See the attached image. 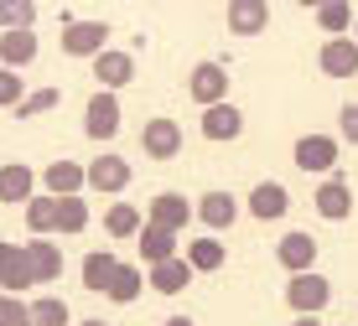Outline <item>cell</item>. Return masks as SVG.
<instances>
[{
	"mask_svg": "<svg viewBox=\"0 0 358 326\" xmlns=\"http://www.w3.org/2000/svg\"><path fill=\"white\" fill-rule=\"evenodd\" d=\"M286 300H291L296 316H317V311H327V300H332V280H322L317 269L312 274H291Z\"/></svg>",
	"mask_w": 358,
	"mask_h": 326,
	"instance_id": "1",
	"label": "cell"
},
{
	"mask_svg": "<svg viewBox=\"0 0 358 326\" xmlns=\"http://www.w3.org/2000/svg\"><path fill=\"white\" fill-rule=\"evenodd\" d=\"M317 27H322L327 36H353V27H358L353 6H348V0H327V6L317 10Z\"/></svg>",
	"mask_w": 358,
	"mask_h": 326,
	"instance_id": "27",
	"label": "cell"
},
{
	"mask_svg": "<svg viewBox=\"0 0 358 326\" xmlns=\"http://www.w3.org/2000/svg\"><path fill=\"white\" fill-rule=\"evenodd\" d=\"M47 181V197H78V186H89V166H78V161H52V166L42 171Z\"/></svg>",
	"mask_w": 358,
	"mask_h": 326,
	"instance_id": "14",
	"label": "cell"
},
{
	"mask_svg": "<svg viewBox=\"0 0 358 326\" xmlns=\"http://www.w3.org/2000/svg\"><path fill=\"white\" fill-rule=\"evenodd\" d=\"M244 135V114L234 104H213V109H203V140H239Z\"/></svg>",
	"mask_w": 358,
	"mask_h": 326,
	"instance_id": "15",
	"label": "cell"
},
{
	"mask_svg": "<svg viewBox=\"0 0 358 326\" xmlns=\"http://www.w3.org/2000/svg\"><path fill=\"white\" fill-rule=\"evenodd\" d=\"M192 265H187V254H182V259H166V265H156L151 269V290H162V295H182V290H187V285H192Z\"/></svg>",
	"mask_w": 358,
	"mask_h": 326,
	"instance_id": "21",
	"label": "cell"
},
{
	"mask_svg": "<svg viewBox=\"0 0 358 326\" xmlns=\"http://www.w3.org/2000/svg\"><path fill=\"white\" fill-rule=\"evenodd\" d=\"M338 130H343V140H353V145H358V104H343Z\"/></svg>",
	"mask_w": 358,
	"mask_h": 326,
	"instance_id": "36",
	"label": "cell"
},
{
	"mask_svg": "<svg viewBox=\"0 0 358 326\" xmlns=\"http://www.w3.org/2000/svg\"><path fill=\"white\" fill-rule=\"evenodd\" d=\"M353 42H358V27H353Z\"/></svg>",
	"mask_w": 358,
	"mask_h": 326,
	"instance_id": "41",
	"label": "cell"
},
{
	"mask_svg": "<svg viewBox=\"0 0 358 326\" xmlns=\"http://www.w3.org/2000/svg\"><path fill=\"white\" fill-rule=\"evenodd\" d=\"M312 207L322 212L327 223H343V218H348V212H353V192H348V181H343V177H327L322 186H317Z\"/></svg>",
	"mask_w": 358,
	"mask_h": 326,
	"instance_id": "11",
	"label": "cell"
},
{
	"mask_svg": "<svg viewBox=\"0 0 358 326\" xmlns=\"http://www.w3.org/2000/svg\"><path fill=\"white\" fill-rule=\"evenodd\" d=\"M57 223H63V197H31V202H27V228H31V238L57 233Z\"/></svg>",
	"mask_w": 358,
	"mask_h": 326,
	"instance_id": "24",
	"label": "cell"
},
{
	"mask_svg": "<svg viewBox=\"0 0 358 326\" xmlns=\"http://www.w3.org/2000/svg\"><path fill=\"white\" fill-rule=\"evenodd\" d=\"M78 326H104V321H78Z\"/></svg>",
	"mask_w": 358,
	"mask_h": 326,
	"instance_id": "40",
	"label": "cell"
},
{
	"mask_svg": "<svg viewBox=\"0 0 358 326\" xmlns=\"http://www.w3.org/2000/svg\"><path fill=\"white\" fill-rule=\"evenodd\" d=\"M0 62H6V73L31 68V62H36V36L31 31H6V36H0Z\"/></svg>",
	"mask_w": 358,
	"mask_h": 326,
	"instance_id": "23",
	"label": "cell"
},
{
	"mask_svg": "<svg viewBox=\"0 0 358 326\" xmlns=\"http://www.w3.org/2000/svg\"><path fill=\"white\" fill-rule=\"evenodd\" d=\"M141 150H145L151 161H171V156L182 150V124H177V119H145Z\"/></svg>",
	"mask_w": 358,
	"mask_h": 326,
	"instance_id": "7",
	"label": "cell"
},
{
	"mask_svg": "<svg viewBox=\"0 0 358 326\" xmlns=\"http://www.w3.org/2000/svg\"><path fill=\"white\" fill-rule=\"evenodd\" d=\"M104 233H109V238H135V233H145V223H141V207H130V202H115V207H109V218H104Z\"/></svg>",
	"mask_w": 358,
	"mask_h": 326,
	"instance_id": "29",
	"label": "cell"
},
{
	"mask_svg": "<svg viewBox=\"0 0 358 326\" xmlns=\"http://www.w3.org/2000/svg\"><path fill=\"white\" fill-rule=\"evenodd\" d=\"M27 265H31L36 285H52L57 274H63V249L47 244V238H31V244H27Z\"/></svg>",
	"mask_w": 358,
	"mask_h": 326,
	"instance_id": "17",
	"label": "cell"
},
{
	"mask_svg": "<svg viewBox=\"0 0 358 326\" xmlns=\"http://www.w3.org/2000/svg\"><path fill=\"white\" fill-rule=\"evenodd\" d=\"M141 259L145 265H166V259H182L177 254V233H166V228H156V223H145V233H141Z\"/></svg>",
	"mask_w": 358,
	"mask_h": 326,
	"instance_id": "22",
	"label": "cell"
},
{
	"mask_svg": "<svg viewBox=\"0 0 358 326\" xmlns=\"http://www.w3.org/2000/svg\"><path fill=\"white\" fill-rule=\"evenodd\" d=\"M224 259H229V249L218 244V238H192V244H187V265H192L197 274L224 269Z\"/></svg>",
	"mask_w": 358,
	"mask_h": 326,
	"instance_id": "26",
	"label": "cell"
},
{
	"mask_svg": "<svg viewBox=\"0 0 358 326\" xmlns=\"http://www.w3.org/2000/svg\"><path fill=\"white\" fill-rule=\"evenodd\" d=\"M275 259H280V269H291V274H312V265H317V238L312 233H286L275 244Z\"/></svg>",
	"mask_w": 358,
	"mask_h": 326,
	"instance_id": "9",
	"label": "cell"
},
{
	"mask_svg": "<svg viewBox=\"0 0 358 326\" xmlns=\"http://www.w3.org/2000/svg\"><path fill=\"white\" fill-rule=\"evenodd\" d=\"M234 218H239V202H234L229 192H203L197 197V223L203 228H234Z\"/></svg>",
	"mask_w": 358,
	"mask_h": 326,
	"instance_id": "18",
	"label": "cell"
},
{
	"mask_svg": "<svg viewBox=\"0 0 358 326\" xmlns=\"http://www.w3.org/2000/svg\"><path fill=\"white\" fill-rule=\"evenodd\" d=\"M0 326H36L31 306H21V295H0Z\"/></svg>",
	"mask_w": 358,
	"mask_h": 326,
	"instance_id": "34",
	"label": "cell"
},
{
	"mask_svg": "<svg viewBox=\"0 0 358 326\" xmlns=\"http://www.w3.org/2000/svg\"><path fill=\"white\" fill-rule=\"evenodd\" d=\"M187 94H192V104H203V109L229 104V73H224V62H197V68L187 73Z\"/></svg>",
	"mask_w": 358,
	"mask_h": 326,
	"instance_id": "2",
	"label": "cell"
},
{
	"mask_svg": "<svg viewBox=\"0 0 358 326\" xmlns=\"http://www.w3.org/2000/svg\"><path fill=\"white\" fill-rule=\"evenodd\" d=\"M83 228H89V202L63 197V223H57V233H83Z\"/></svg>",
	"mask_w": 358,
	"mask_h": 326,
	"instance_id": "33",
	"label": "cell"
},
{
	"mask_svg": "<svg viewBox=\"0 0 358 326\" xmlns=\"http://www.w3.org/2000/svg\"><path fill=\"white\" fill-rule=\"evenodd\" d=\"M296 6H317V10H322V6H327V0H296Z\"/></svg>",
	"mask_w": 358,
	"mask_h": 326,
	"instance_id": "39",
	"label": "cell"
},
{
	"mask_svg": "<svg viewBox=\"0 0 358 326\" xmlns=\"http://www.w3.org/2000/svg\"><path fill=\"white\" fill-rule=\"evenodd\" d=\"M250 212H255L260 223H275V218H286V212H291V192H286L280 181H260V186L250 192Z\"/></svg>",
	"mask_w": 358,
	"mask_h": 326,
	"instance_id": "16",
	"label": "cell"
},
{
	"mask_svg": "<svg viewBox=\"0 0 358 326\" xmlns=\"http://www.w3.org/2000/svg\"><path fill=\"white\" fill-rule=\"evenodd\" d=\"M31 321L36 326H73V311L63 295H42V300H31Z\"/></svg>",
	"mask_w": 358,
	"mask_h": 326,
	"instance_id": "30",
	"label": "cell"
},
{
	"mask_svg": "<svg viewBox=\"0 0 358 326\" xmlns=\"http://www.w3.org/2000/svg\"><path fill=\"white\" fill-rule=\"evenodd\" d=\"M291 161L312 177V171H332L338 166V140L332 135H301L296 140V150H291Z\"/></svg>",
	"mask_w": 358,
	"mask_h": 326,
	"instance_id": "6",
	"label": "cell"
},
{
	"mask_svg": "<svg viewBox=\"0 0 358 326\" xmlns=\"http://www.w3.org/2000/svg\"><path fill=\"white\" fill-rule=\"evenodd\" d=\"M291 326H317V316H296Z\"/></svg>",
	"mask_w": 358,
	"mask_h": 326,
	"instance_id": "38",
	"label": "cell"
},
{
	"mask_svg": "<svg viewBox=\"0 0 358 326\" xmlns=\"http://www.w3.org/2000/svg\"><path fill=\"white\" fill-rule=\"evenodd\" d=\"M162 326H197V321H192V316H166Z\"/></svg>",
	"mask_w": 358,
	"mask_h": 326,
	"instance_id": "37",
	"label": "cell"
},
{
	"mask_svg": "<svg viewBox=\"0 0 358 326\" xmlns=\"http://www.w3.org/2000/svg\"><path fill=\"white\" fill-rule=\"evenodd\" d=\"M115 274H120V259L109 254V249H94V254H83V290H94V295H109Z\"/></svg>",
	"mask_w": 358,
	"mask_h": 326,
	"instance_id": "19",
	"label": "cell"
},
{
	"mask_svg": "<svg viewBox=\"0 0 358 326\" xmlns=\"http://www.w3.org/2000/svg\"><path fill=\"white\" fill-rule=\"evenodd\" d=\"M151 285V274H145L141 265H120V274H115V285H109V300H120V306H130L135 295Z\"/></svg>",
	"mask_w": 358,
	"mask_h": 326,
	"instance_id": "28",
	"label": "cell"
},
{
	"mask_svg": "<svg viewBox=\"0 0 358 326\" xmlns=\"http://www.w3.org/2000/svg\"><path fill=\"white\" fill-rule=\"evenodd\" d=\"M0 21H6V31H31L36 6L31 0H0Z\"/></svg>",
	"mask_w": 358,
	"mask_h": 326,
	"instance_id": "31",
	"label": "cell"
},
{
	"mask_svg": "<svg viewBox=\"0 0 358 326\" xmlns=\"http://www.w3.org/2000/svg\"><path fill=\"white\" fill-rule=\"evenodd\" d=\"M0 104H6L10 114L27 104V98H21V78H16V73H0Z\"/></svg>",
	"mask_w": 358,
	"mask_h": 326,
	"instance_id": "35",
	"label": "cell"
},
{
	"mask_svg": "<svg viewBox=\"0 0 358 326\" xmlns=\"http://www.w3.org/2000/svg\"><path fill=\"white\" fill-rule=\"evenodd\" d=\"M0 285H6V295H21L31 280V265H27V244H6L0 249Z\"/></svg>",
	"mask_w": 358,
	"mask_h": 326,
	"instance_id": "12",
	"label": "cell"
},
{
	"mask_svg": "<svg viewBox=\"0 0 358 326\" xmlns=\"http://www.w3.org/2000/svg\"><path fill=\"white\" fill-rule=\"evenodd\" d=\"M89 186H94V192H125V186H130V161H120V156L89 161Z\"/></svg>",
	"mask_w": 358,
	"mask_h": 326,
	"instance_id": "20",
	"label": "cell"
},
{
	"mask_svg": "<svg viewBox=\"0 0 358 326\" xmlns=\"http://www.w3.org/2000/svg\"><path fill=\"white\" fill-rule=\"evenodd\" d=\"M83 130H89V140H115V135H120V98L109 89H99L89 98V109H83Z\"/></svg>",
	"mask_w": 358,
	"mask_h": 326,
	"instance_id": "4",
	"label": "cell"
},
{
	"mask_svg": "<svg viewBox=\"0 0 358 326\" xmlns=\"http://www.w3.org/2000/svg\"><path fill=\"white\" fill-rule=\"evenodd\" d=\"M187 218H197V202H187L182 192H156L151 212H145V223H156V228H166V233H182Z\"/></svg>",
	"mask_w": 358,
	"mask_h": 326,
	"instance_id": "5",
	"label": "cell"
},
{
	"mask_svg": "<svg viewBox=\"0 0 358 326\" xmlns=\"http://www.w3.org/2000/svg\"><path fill=\"white\" fill-rule=\"evenodd\" d=\"M270 27V0H229V31L234 36H260Z\"/></svg>",
	"mask_w": 358,
	"mask_h": 326,
	"instance_id": "10",
	"label": "cell"
},
{
	"mask_svg": "<svg viewBox=\"0 0 358 326\" xmlns=\"http://www.w3.org/2000/svg\"><path fill=\"white\" fill-rule=\"evenodd\" d=\"M94 78H99V89H109V94L125 89V83L135 78V57L109 47V52H99V57H94Z\"/></svg>",
	"mask_w": 358,
	"mask_h": 326,
	"instance_id": "13",
	"label": "cell"
},
{
	"mask_svg": "<svg viewBox=\"0 0 358 326\" xmlns=\"http://www.w3.org/2000/svg\"><path fill=\"white\" fill-rule=\"evenodd\" d=\"M104 36H109L104 21H63V52H68V57H89V62H94L99 52H109Z\"/></svg>",
	"mask_w": 358,
	"mask_h": 326,
	"instance_id": "3",
	"label": "cell"
},
{
	"mask_svg": "<svg viewBox=\"0 0 358 326\" xmlns=\"http://www.w3.org/2000/svg\"><path fill=\"white\" fill-rule=\"evenodd\" d=\"M63 104V89H36V94H27V104L16 109V119H36V114H47V109H57Z\"/></svg>",
	"mask_w": 358,
	"mask_h": 326,
	"instance_id": "32",
	"label": "cell"
},
{
	"mask_svg": "<svg viewBox=\"0 0 358 326\" xmlns=\"http://www.w3.org/2000/svg\"><path fill=\"white\" fill-rule=\"evenodd\" d=\"M0 202H31V166H21V161H6L0 166Z\"/></svg>",
	"mask_w": 358,
	"mask_h": 326,
	"instance_id": "25",
	"label": "cell"
},
{
	"mask_svg": "<svg viewBox=\"0 0 358 326\" xmlns=\"http://www.w3.org/2000/svg\"><path fill=\"white\" fill-rule=\"evenodd\" d=\"M317 62H322L327 78H358V42L353 36H327Z\"/></svg>",
	"mask_w": 358,
	"mask_h": 326,
	"instance_id": "8",
	"label": "cell"
}]
</instances>
